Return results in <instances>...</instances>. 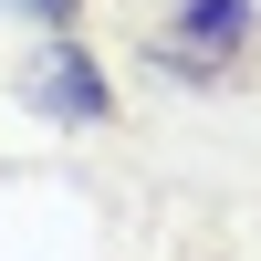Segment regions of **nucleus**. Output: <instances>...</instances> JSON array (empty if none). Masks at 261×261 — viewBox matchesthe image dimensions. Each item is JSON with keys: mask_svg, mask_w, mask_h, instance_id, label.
<instances>
[{"mask_svg": "<svg viewBox=\"0 0 261 261\" xmlns=\"http://www.w3.org/2000/svg\"><path fill=\"white\" fill-rule=\"evenodd\" d=\"M251 0H178L167 11V32H157V73H188V84H220L230 63L251 53Z\"/></svg>", "mask_w": 261, "mask_h": 261, "instance_id": "1", "label": "nucleus"}, {"mask_svg": "<svg viewBox=\"0 0 261 261\" xmlns=\"http://www.w3.org/2000/svg\"><path fill=\"white\" fill-rule=\"evenodd\" d=\"M21 105L53 115V125H105V115H115V84H105V63L84 53L73 32H53L32 53V73H21Z\"/></svg>", "mask_w": 261, "mask_h": 261, "instance_id": "2", "label": "nucleus"}, {"mask_svg": "<svg viewBox=\"0 0 261 261\" xmlns=\"http://www.w3.org/2000/svg\"><path fill=\"white\" fill-rule=\"evenodd\" d=\"M0 11H21V21H42V32H73V11H84V0H0Z\"/></svg>", "mask_w": 261, "mask_h": 261, "instance_id": "3", "label": "nucleus"}]
</instances>
